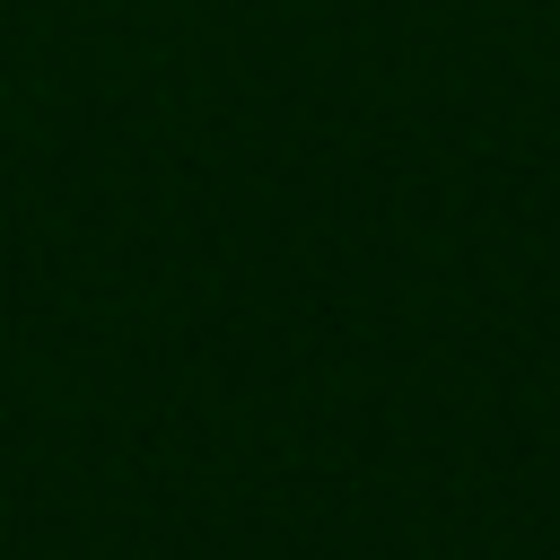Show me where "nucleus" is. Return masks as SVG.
Masks as SVG:
<instances>
[]
</instances>
